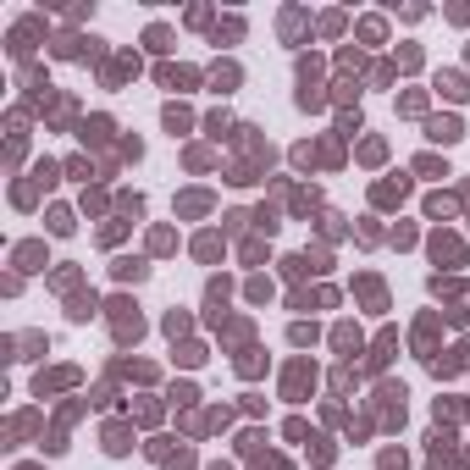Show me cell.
Returning <instances> with one entry per match:
<instances>
[{"instance_id": "6da1fadb", "label": "cell", "mask_w": 470, "mask_h": 470, "mask_svg": "<svg viewBox=\"0 0 470 470\" xmlns=\"http://www.w3.org/2000/svg\"><path fill=\"white\" fill-rule=\"evenodd\" d=\"M105 310H111V326H116V343H139L144 338V315L133 310L128 299H111Z\"/></svg>"}, {"instance_id": "7a4b0ae2", "label": "cell", "mask_w": 470, "mask_h": 470, "mask_svg": "<svg viewBox=\"0 0 470 470\" xmlns=\"http://www.w3.org/2000/svg\"><path fill=\"white\" fill-rule=\"evenodd\" d=\"M432 470H470V454L465 448H454V437H432Z\"/></svg>"}, {"instance_id": "3957f363", "label": "cell", "mask_w": 470, "mask_h": 470, "mask_svg": "<svg viewBox=\"0 0 470 470\" xmlns=\"http://www.w3.org/2000/svg\"><path fill=\"white\" fill-rule=\"evenodd\" d=\"M310 388H315V365H310V360L288 365V377H282V393H288V398H305Z\"/></svg>"}, {"instance_id": "277c9868", "label": "cell", "mask_w": 470, "mask_h": 470, "mask_svg": "<svg viewBox=\"0 0 470 470\" xmlns=\"http://www.w3.org/2000/svg\"><path fill=\"white\" fill-rule=\"evenodd\" d=\"M377 398H382V426H404V388H382L377 393Z\"/></svg>"}, {"instance_id": "5b68a950", "label": "cell", "mask_w": 470, "mask_h": 470, "mask_svg": "<svg viewBox=\"0 0 470 470\" xmlns=\"http://www.w3.org/2000/svg\"><path fill=\"white\" fill-rule=\"evenodd\" d=\"M432 260H448V266H465V243H460V238H448V233H437V238H432Z\"/></svg>"}, {"instance_id": "8992f818", "label": "cell", "mask_w": 470, "mask_h": 470, "mask_svg": "<svg viewBox=\"0 0 470 470\" xmlns=\"http://www.w3.org/2000/svg\"><path fill=\"white\" fill-rule=\"evenodd\" d=\"M465 128H460V116H437V122H426V139L432 144H454Z\"/></svg>"}, {"instance_id": "52a82bcc", "label": "cell", "mask_w": 470, "mask_h": 470, "mask_svg": "<svg viewBox=\"0 0 470 470\" xmlns=\"http://www.w3.org/2000/svg\"><path fill=\"white\" fill-rule=\"evenodd\" d=\"M33 39H39V22H33V17H28V22H17V28H11V56H28V50H33Z\"/></svg>"}, {"instance_id": "ba28073f", "label": "cell", "mask_w": 470, "mask_h": 470, "mask_svg": "<svg viewBox=\"0 0 470 470\" xmlns=\"http://www.w3.org/2000/svg\"><path fill=\"white\" fill-rule=\"evenodd\" d=\"M45 243H17V271H45Z\"/></svg>"}, {"instance_id": "9c48e42d", "label": "cell", "mask_w": 470, "mask_h": 470, "mask_svg": "<svg viewBox=\"0 0 470 470\" xmlns=\"http://www.w3.org/2000/svg\"><path fill=\"white\" fill-rule=\"evenodd\" d=\"M111 271H116V282H144V277H150V266H144V260H133V255H122Z\"/></svg>"}, {"instance_id": "30bf717a", "label": "cell", "mask_w": 470, "mask_h": 470, "mask_svg": "<svg viewBox=\"0 0 470 470\" xmlns=\"http://www.w3.org/2000/svg\"><path fill=\"white\" fill-rule=\"evenodd\" d=\"M128 448H133V432H128L122 420H111V426H105V454H128Z\"/></svg>"}, {"instance_id": "8fae6325", "label": "cell", "mask_w": 470, "mask_h": 470, "mask_svg": "<svg viewBox=\"0 0 470 470\" xmlns=\"http://www.w3.org/2000/svg\"><path fill=\"white\" fill-rule=\"evenodd\" d=\"M73 382H78V371H50V377L39 371V382H33V393L45 398V393H50V388H73Z\"/></svg>"}, {"instance_id": "7c38bea8", "label": "cell", "mask_w": 470, "mask_h": 470, "mask_svg": "<svg viewBox=\"0 0 470 470\" xmlns=\"http://www.w3.org/2000/svg\"><path fill=\"white\" fill-rule=\"evenodd\" d=\"M160 83L166 89H188V83H199V73L194 67H160Z\"/></svg>"}, {"instance_id": "4fadbf2b", "label": "cell", "mask_w": 470, "mask_h": 470, "mask_svg": "<svg viewBox=\"0 0 470 470\" xmlns=\"http://www.w3.org/2000/svg\"><path fill=\"white\" fill-rule=\"evenodd\" d=\"M111 139V116H89L83 122V144H105Z\"/></svg>"}, {"instance_id": "5bb4252c", "label": "cell", "mask_w": 470, "mask_h": 470, "mask_svg": "<svg viewBox=\"0 0 470 470\" xmlns=\"http://www.w3.org/2000/svg\"><path fill=\"white\" fill-rule=\"evenodd\" d=\"M437 89H443L448 100H470V83L460 78V73H443V78H437Z\"/></svg>"}, {"instance_id": "9a60e30c", "label": "cell", "mask_w": 470, "mask_h": 470, "mask_svg": "<svg viewBox=\"0 0 470 470\" xmlns=\"http://www.w3.org/2000/svg\"><path fill=\"white\" fill-rule=\"evenodd\" d=\"M73 321H89V315H100V299H94V294H73Z\"/></svg>"}, {"instance_id": "2e32d148", "label": "cell", "mask_w": 470, "mask_h": 470, "mask_svg": "<svg viewBox=\"0 0 470 470\" xmlns=\"http://www.w3.org/2000/svg\"><path fill=\"white\" fill-rule=\"evenodd\" d=\"M360 299H365L371 310H382V299H388V294H382V282H377V277H360Z\"/></svg>"}, {"instance_id": "e0dca14e", "label": "cell", "mask_w": 470, "mask_h": 470, "mask_svg": "<svg viewBox=\"0 0 470 470\" xmlns=\"http://www.w3.org/2000/svg\"><path fill=\"white\" fill-rule=\"evenodd\" d=\"M409 194V183L398 177V183H377V205H393V199H404Z\"/></svg>"}, {"instance_id": "ac0fdd59", "label": "cell", "mask_w": 470, "mask_h": 470, "mask_svg": "<svg viewBox=\"0 0 470 470\" xmlns=\"http://www.w3.org/2000/svg\"><path fill=\"white\" fill-rule=\"evenodd\" d=\"M211 83H216V94H227V89L238 83V67H233V61H222V67L211 73Z\"/></svg>"}, {"instance_id": "d6986e66", "label": "cell", "mask_w": 470, "mask_h": 470, "mask_svg": "<svg viewBox=\"0 0 470 470\" xmlns=\"http://www.w3.org/2000/svg\"><path fill=\"white\" fill-rule=\"evenodd\" d=\"M177 211H183V216H205V211H211V194H183Z\"/></svg>"}, {"instance_id": "ffe728a7", "label": "cell", "mask_w": 470, "mask_h": 470, "mask_svg": "<svg viewBox=\"0 0 470 470\" xmlns=\"http://www.w3.org/2000/svg\"><path fill=\"white\" fill-rule=\"evenodd\" d=\"M194 255H199V260H216V255H222V238H216V233H205L199 243H194Z\"/></svg>"}, {"instance_id": "44dd1931", "label": "cell", "mask_w": 470, "mask_h": 470, "mask_svg": "<svg viewBox=\"0 0 470 470\" xmlns=\"http://www.w3.org/2000/svg\"><path fill=\"white\" fill-rule=\"evenodd\" d=\"M50 50H56V56H83V39H78V33H61Z\"/></svg>"}, {"instance_id": "7402d4cb", "label": "cell", "mask_w": 470, "mask_h": 470, "mask_svg": "<svg viewBox=\"0 0 470 470\" xmlns=\"http://www.w3.org/2000/svg\"><path fill=\"white\" fill-rule=\"evenodd\" d=\"M299 28H305V11H282V39H299Z\"/></svg>"}, {"instance_id": "603a6c76", "label": "cell", "mask_w": 470, "mask_h": 470, "mask_svg": "<svg viewBox=\"0 0 470 470\" xmlns=\"http://www.w3.org/2000/svg\"><path fill=\"white\" fill-rule=\"evenodd\" d=\"M188 122H194V116H188V111H183V105H166V128H172V133H183V128H188Z\"/></svg>"}, {"instance_id": "cb8c5ba5", "label": "cell", "mask_w": 470, "mask_h": 470, "mask_svg": "<svg viewBox=\"0 0 470 470\" xmlns=\"http://www.w3.org/2000/svg\"><path fill=\"white\" fill-rule=\"evenodd\" d=\"M56 172H61L56 160H39V166H33V183H39V188H50V183H56Z\"/></svg>"}, {"instance_id": "d4e9b609", "label": "cell", "mask_w": 470, "mask_h": 470, "mask_svg": "<svg viewBox=\"0 0 470 470\" xmlns=\"http://www.w3.org/2000/svg\"><path fill=\"white\" fill-rule=\"evenodd\" d=\"M144 45L160 56V50H172V33H166V28H150V33H144Z\"/></svg>"}, {"instance_id": "484cf974", "label": "cell", "mask_w": 470, "mask_h": 470, "mask_svg": "<svg viewBox=\"0 0 470 470\" xmlns=\"http://www.w3.org/2000/svg\"><path fill=\"white\" fill-rule=\"evenodd\" d=\"M205 128H211V139H222L233 122H227V111H211V116H205Z\"/></svg>"}, {"instance_id": "4316f807", "label": "cell", "mask_w": 470, "mask_h": 470, "mask_svg": "<svg viewBox=\"0 0 470 470\" xmlns=\"http://www.w3.org/2000/svg\"><path fill=\"white\" fill-rule=\"evenodd\" d=\"M50 233H73V211L56 205V211H50Z\"/></svg>"}, {"instance_id": "83f0119b", "label": "cell", "mask_w": 470, "mask_h": 470, "mask_svg": "<svg viewBox=\"0 0 470 470\" xmlns=\"http://www.w3.org/2000/svg\"><path fill=\"white\" fill-rule=\"evenodd\" d=\"M332 343H338V349H360V332H354V326H338Z\"/></svg>"}, {"instance_id": "f1b7e54d", "label": "cell", "mask_w": 470, "mask_h": 470, "mask_svg": "<svg viewBox=\"0 0 470 470\" xmlns=\"http://www.w3.org/2000/svg\"><path fill=\"white\" fill-rule=\"evenodd\" d=\"M415 172H426V177H437V172H443V177H448V166H443L437 156H420V160H415Z\"/></svg>"}, {"instance_id": "f546056e", "label": "cell", "mask_w": 470, "mask_h": 470, "mask_svg": "<svg viewBox=\"0 0 470 470\" xmlns=\"http://www.w3.org/2000/svg\"><path fill=\"white\" fill-rule=\"evenodd\" d=\"M360 39H371V45H377V39H382V17H365V22H360Z\"/></svg>"}, {"instance_id": "4dcf8cb0", "label": "cell", "mask_w": 470, "mask_h": 470, "mask_svg": "<svg viewBox=\"0 0 470 470\" xmlns=\"http://www.w3.org/2000/svg\"><path fill=\"white\" fill-rule=\"evenodd\" d=\"M177 360H183V365H199V360H205V349H199V343H183V349H177Z\"/></svg>"}, {"instance_id": "1f68e13d", "label": "cell", "mask_w": 470, "mask_h": 470, "mask_svg": "<svg viewBox=\"0 0 470 470\" xmlns=\"http://www.w3.org/2000/svg\"><path fill=\"white\" fill-rule=\"evenodd\" d=\"M172 243H177V238L166 233V227H156V233H150V249H156V255H166V249H172Z\"/></svg>"}, {"instance_id": "d6a6232c", "label": "cell", "mask_w": 470, "mask_h": 470, "mask_svg": "<svg viewBox=\"0 0 470 470\" xmlns=\"http://www.w3.org/2000/svg\"><path fill=\"white\" fill-rule=\"evenodd\" d=\"M426 211H432V216H448V211H454V199H443V194H432V199H426Z\"/></svg>"}, {"instance_id": "836d02e7", "label": "cell", "mask_w": 470, "mask_h": 470, "mask_svg": "<svg viewBox=\"0 0 470 470\" xmlns=\"http://www.w3.org/2000/svg\"><path fill=\"white\" fill-rule=\"evenodd\" d=\"M50 282H56V288H78V271H73V266H61V271H56Z\"/></svg>"}, {"instance_id": "e575fe53", "label": "cell", "mask_w": 470, "mask_h": 470, "mask_svg": "<svg viewBox=\"0 0 470 470\" xmlns=\"http://www.w3.org/2000/svg\"><path fill=\"white\" fill-rule=\"evenodd\" d=\"M238 28H243V22H238V17H227V22L216 28V45H222V39H238Z\"/></svg>"}, {"instance_id": "d590c367", "label": "cell", "mask_w": 470, "mask_h": 470, "mask_svg": "<svg viewBox=\"0 0 470 470\" xmlns=\"http://www.w3.org/2000/svg\"><path fill=\"white\" fill-rule=\"evenodd\" d=\"M211 470H227V465H211Z\"/></svg>"}, {"instance_id": "8d00e7d4", "label": "cell", "mask_w": 470, "mask_h": 470, "mask_svg": "<svg viewBox=\"0 0 470 470\" xmlns=\"http://www.w3.org/2000/svg\"><path fill=\"white\" fill-rule=\"evenodd\" d=\"M22 470H33V465H22Z\"/></svg>"}]
</instances>
